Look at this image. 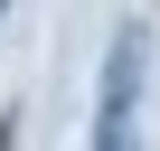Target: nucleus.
<instances>
[{
    "instance_id": "2",
    "label": "nucleus",
    "mask_w": 160,
    "mask_h": 151,
    "mask_svg": "<svg viewBox=\"0 0 160 151\" xmlns=\"http://www.w3.org/2000/svg\"><path fill=\"white\" fill-rule=\"evenodd\" d=\"M10 142H19V113H0V151H10Z\"/></svg>"
},
{
    "instance_id": "1",
    "label": "nucleus",
    "mask_w": 160,
    "mask_h": 151,
    "mask_svg": "<svg viewBox=\"0 0 160 151\" xmlns=\"http://www.w3.org/2000/svg\"><path fill=\"white\" fill-rule=\"evenodd\" d=\"M132 104H141V29H122L104 57V113H94L85 151H132Z\"/></svg>"
}]
</instances>
